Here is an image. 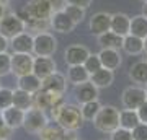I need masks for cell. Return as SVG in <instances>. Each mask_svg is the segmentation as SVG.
<instances>
[{
  "label": "cell",
  "instance_id": "obj_52",
  "mask_svg": "<svg viewBox=\"0 0 147 140\" xmlns=\"http://www.w3.org/2000/svg\"><path fill=\"white\" fill-rule=\"evenodd\" d=\"M0 140H2V139H0Z\"/></svg>",
  "mask_w": 147,
  "mask_h": 140
},
{
  "label": "cell",
  "instance_id": "obj_8",
  "mask_svg": "<svg viewBox=\"0 0 147 140\" xmlns=\"http://www.w3.org/2000/svg\"><path fill=\"white\" fill-rule=\"evenodd\" d=\"M64 103V94H54L47 93L44 90H39L38 93L33 94V106L41 111H53L54 108H57L59 104Z\"/></svg>",
  "mask_w": 147,
  "mask_h": 140
},
{
  "label": "cell",
  "instance_id": "obj_6",
  "mask_svg": "<svg viewBox=\"0 0 147 140\" xmlns=\"http://www.w3.org/2000/svg\"><path fill=\"white\" fill-rule=\"evenodd\" d=\"M47 122H49V117L46 116V113L33 106V108H30V109L25 111L21 127L26 130L28 134H36L38 135L39 130H41Z\"/></svg>",
  "mask_w": 147,
  "mask_h": 140
},
{
  "label": "cell",
  "instance_id": "obj_43",
  "mask_svg": "<svg viewBox=\"0 0 147 140\" xmlns=\"http://www.w3.org/2000/svg\"><path fill=\"white\" fill-rule=\"evenodd\" d=\"M141 15L147 18V2H142V13Z\"/></svg>",
  "mask_w": 147,
  "mask_h": 140
},
{
  "label": "cell",
  "instance_id": "obj_47",
  "mask_svg": "<svg viewBox=\"0 0 147 140\" xmlns=\"http://www.w3.org/2000/svg\"><path fill=\"white\" fill-rule=\"evenodd\" d=\"M3 125V121H2V114H0V127Z\"/></svg>",
  "mask_w": 147,
  "mask_h": 140
},
{
  "label": "cell",
  "instance_id": "obj_41",
  "mask_svg": "<svg viewBox=\"0 0 147 140\" xmlns=\"http://www.w3.org/2000/svg\"><path fill=\"white\" fill-rule=\"evenodd\" d=\"M8 47H10V39H7L5 36L0 34V54H2V52H7Z\"/></svg>",
  "mask_w": 147,
  "mask_h": 140
},
{
  "label": "cell",
  "instance_id": "obj_25",
  "mask_svg": "<svg viewBox=\"0 0 147 140\" xmlns=\"http://www.w3.org/2000/svg\"><path fill=\"white\" fill-rule=\"evenodd\" d=\"M11 106L21 109V111H26V109L33 108V94L23 91V90L16 88L11 93Z\"/></svg>",
  "mask_w": 147,
  "mask_h": 140
},
{
  "label": "cell",
  "instance_id": "obj_35",
  "mask_svg": "<svg viewBox=\"0 0 147 140\" xmlns=\"http://www.w3.org/2000/svg\"><path fill=\"white\" fill-rule=\"evenodd\" d=\"M131 135H132V140H147V124H139L131 130Z\"/></svg>",
  "mask_w": 147,
  "mask_h": 140
},
{
  "label": "cell",
  "instance_id": "obj_50",
  "mask_svg": "<svg viewBox=\"0 0 147 140\" xmlns=\"http://www.w3.org/2000/svg\"><path fill=\"white\" fill-rule=\"evenodd\" d=\"M0 86H2V85H0Z\"/></svg>",
  "mask_w": 147,
  "mask_h": 140
},
{
  "label": "cell",
  "instance_id": "obj_40",
  "mask_svg": "<svg viewBox=\"0 0 147 140\" xmlns=\"http://www.w3.org/2000/svg\"><path fill=\"white\" fill-rule=\"evenodd\" d=\"M11 132H13V129H10V127H7L5 124L0 127V139L2 140H8L10 139V135H11Z\"/></svg>",
  "mask_w": 147,
  "mask_h": 140
},
{
  "label": "cell",
  "instance_id": "obj_36",
  "mask_svg": "<svg viewBox=\"0 0 147 140\" xmlns=\"http://www.w3.org/2000/svg\"><path fill=\"white\" fill-rule=\"evenodd\" d=\"M110 135H111V139H110V140H132L131 130L123 129V127H118V129L113 130Z\"/></svg>",
  "mask_w": 147,
  "mask_h": 140
},
{
  "label": "cell",
  "instance_id": "obj_10",
  "mask_svg": "<svg viewBox=\"0 0 147 140\" xmlns=\"http://www.w3.org/2000/svg\"><path fill=\"white\" fill-rule=\"evenodd\" d=\"M41 90L54 94H64L67 90V78L61 72H54L44 80H41Z\"/></svg>",
  "mask_w": 147,
  "mask_h": 140
},
{
  "label": "cell",
  "instance_id": "obj_30",
  "mask_svg": "<svg viewBox=\"0 0 147 140\" xmlns=\"http://www.w3.org/2000/svg\"><path fill=\"white\" fill-rule=\"evenodd\" d=\"M101 104L98 99H95V101H88V103H84L80 104V113H82V117L84 121H93V117L96 116V113L100 111Z\"/></svg>",
  "mask_w": 147,
  "mask_h": 140
},
{
  "label": "cell",
  "instance_id": "obj_3",
  "mask_svg": "<svg viewBox=\"0 0 147 140\" xmlns=\"http://www.w3.org/2000/svg\"><path fill=\"white\" fill-rule=\"evenodd\" d=\"M57 51V39L49 31L36 33L33 36V56L36 57H53Z\"/></svg>",
  "mask_w": 147,
  "mask_h": 140
},
{
  "label": "cell",
  "instance_id": "obj_19",
  "mask_svg": "<svg viewBox=\"0 0 147 140\" xmlns=\"http://www.w3.org/2000/svg\"><path fill=\"white\" fill-rule=\"evenodd\" d=\"M129 23H131V16H127L126 13H113L110 23V31L124 38L129 34Z\"/></svg>",
  "mask_w": 147,
  "mask_h": 140
},
{
  "label": "cell",
  "instance_id": "obj_33",
  "mask_svg": "<svg viewBox=\"0 0 147 140\" xmlns=\"http://www.w3.org/2000/svg\"><path fill=\"white\" fill-rule=\"evenodd\" d=\"M11 93H13L11 88L0 86V111H3V109L11 106Z\"/></svg>",
  "mask_w": 147,
  "mask_h": 140
},
{
  "label": "cell",
  "instance_id": "obj_5",
  "mask_svg": "<svg viewBox=\"0 0 147 140\" xmlns=\"http://www.w3.org/2000/svg\"><path fill=\"white\" fill-rule=\"evenodd\" d=\"M26 31V21L20 18L18 13H5L0 18V34L5 36L7 39H11L13 36Z\"/></svg>",
  "mask_w": 147,
  "mask_h": 140
},
{
  "label": "cell",
  "instance_id": "obj_49",
  "mask_svg": "<svg viewBox=\"0 0 147 140\" xmlns=\"http://www.w3.org/2000/svg\"><path fill=\"white\" fill-rule=\"evenodd\" d=\"M141 2H147V0H141Z\"/></svg>",
  "mask_w": 147,
  "mask_h": 140
},
{
  "label": "cell",
  "instance_id": "obj_27",
  "mask_svg": "<svg viewBox=\"0 0 147 140\" xmlns=\"http://www.w3.org/2000/svg\"><path fill=\"white\" fill-rule=\"evenodd\" d=\"M129 34L136 38H144L147 36V18L142 15H136L131 18V23H129Z\"/></svg>",
  "mask_w": 147,
  "mask_h": 140
},
{
  "label": "cell",
  "instance_id": "obj_2",
  "mask_svg": "<svg viewBox=\"0 0 147 140\" xmlns=\"http://www.w3.org/2000/svg\"><path fill=\"white\" fill-rule=\"evenodd\" d=\"M93 127L103 134H111L119 127V109L111 104H101L100 111L93 117Z\"/></svg>",
  "mask_w": 147,
  "mask_h": 140
},
{
  "label": "cell",
  "instance_id": "obj_15",
  "mask_svg": "<svg viewBox=\"0 0 147 140\" xmlns=\"http://www.w3.org/2000/svg\"><path fill=\"white\" fill-rule=\"evenodd\" d=\"M10 47L13 54H33V34L23 31L10 39Z\"/></svg>",
  "mask_w": 147,
  "mask_h": 140
},
{
  "label": "cell",
  "instance_id": "obj_42",
  "mask_svg": "<svg viewBox=\"0 0 147 140\" xmlns=\"http://www.w3.org/2000/svg\"><path fill=\"white\" fill-rule=\"evenodd\" d=\"M49 2H51V5H53V10L54 11L62 10L64 7L67 5V3H65V0H49Z\"/></svg>",
  "mask_w": 147,
  "mask_h": 140
},
{
  "label": "cell",
  "instance_id": "obj_51",
  "mask_svg": "<svg viewBox=\"0 0 147 140\" xmlns=\"http://www.w3.org/2000/svg\"><path fill=\"white\" fill-rule=\"evenodd\" d=\"M77 140H79V139H77Z\"/></svg>",
  "mask_w": 147,
  "mask_h": 140
},
{
  "label": "cell",
  "instance_id": "obj_31",
  "mask_svg": "<svg viewBox=\"0 0 147 140\" xmlns=\"http://www.w3.org/2000/svg\"><path fill=\"white\" fill-rule=\"evenodd\" d=\"M62 11L65 13V15L70 18V21H72L74 25L77 26L80 25L82 21L85 20V10L84 8H80V7H75V5H65L62 8Z\"/></svg>",
  "mask_w": 147,
  "mask_h": 140
},
{
  "label": "cell",
  "instance_id": "obj_18",
  "mask_svg": "<svg viewBox=\"0 0 147 140\" xmlns=\"http://www.w3.org/2000/svg\"><path fill=\"white\" fill-rule=\"evenodd\" d=\"M0 114H2V121H3V124L7 127H10V129H18L21 127L23 124V116H25V111H21V109L15 108V106H10V108L3 109V111H0Z\"/></svg>",
  "mask_w": 147,
  "mask_h": 140
},
{
  "label": "cell",
  "instance_id": "obj_21",
  "mask_svg": "<svg viewBox=\"0 0 147 140\" xmlns=\"http://www.w3.org/2000/svg\"><path fill=\"white\" fill-rule=\"evenodd\" d=\"M88 82L93 85V86H96V88H108V86H111V83L115 82V72H111V70H106V68H98L96 72H93L92 75H90Z\"/></svg>",
  "mask_w": 147,
  "mask_h": 140
},
{
  "label": "cell",
  "instance_id": "obj_45",
  "mask_svg": "<svg viewBox=\"0 0 147 140\" xmlns=\"http://www.w3.org/2000/svg\"><path fill=\"white\" fill-rule=\"evenodd\" d=\"M142 42H144V52L147 54V36L144 38V39H142Z\"/></svg>",
  "mask_w": 147,
  "mask_h": 140
},
{
  "label": "cell",
  "instance_id": "obj_11",
  "mask_svg": "<svg viewBox=\"0 0 147 140\" xmlns=\"http://www.w3.org/2000/svg\"><path fill=\"white\" fill-rule=\"evenodd\" d=\"M57 72V64L53 57H36L33 59V70L31 73L36 75L39 80H44L51 73Z\"/></svg>",
  "mask_w": 147,
  "mask_h": 140
},
{
  "label": "cell",
  "instance_id": "obj_1",
  "mask_svg": "<svg viewBox=\"0 0 147 140\" xmlns=\"http://www.w3.org/2000/svg\"><path fill=\"white\" fill-rule=\"evenodd\" d=\"M51 114H53V121L61 125L64 130H79L85 122L80 113V106L70 103L59 104L57 108L51 111Z\"/></svg>",
  "mask_w": 147,
  "mask_h": 140
},
{
  "label": "cell",
  "instance_id": "obj_48",
  "mask_svg": "<svg viewBox=\"0 0 147 140\" xmlns=\"http://www.w3.org/2000/svg\"><path fill=\"white\" fill-rule=\"evenodd\" d=\"M144 88H146V93H147V85H146V86H144Z\"/></svg>",
  "mask_w": 147,
  "mask_h": 140
},
{
  "label": "cell",
  "instance_id": "obj_16",
  "mask_svg": "<svg viewBox=\"0 0 147 140\" xmlns=\"http://www.w3.org/2000/svg\"><path fill=\"white\" fill-rule=\"evenodd\" d=\"M98 57H100L101 67L106 68V70H111V72H115L116 68H119L121 62H123V57H121L119 51H116V49H101L98 52Z\"/></svg>",
  "mask_w": 147,
  "mask_h": 140
},
{
  "label": "cell",
  "instance_id": "obj_46",
  "mask_svg": "<svg viewBox=\"0 0 147 140\" xmlns=\"http://www.w3.org/2000/svg\"><path fill=\"white\" fill-rule=\"evenodd\" d=\"M8 2L10 0H0V3H3V5H8Z\"/></svg>",
  "mask_w": 147,
  "mask_h": 140
},
{
  "label": "cell",
  "instance_id": "obj_37",
  "mask_svg": "<svg viewBox=\"0 0 147 140\" xmlns=\"http://www.w3.org/2000/svg\"><path fill=\"white\" fill-rule=\"evenodd\" d=\"M26 28H33L38 33L47 31L49 29V20H41V21H26Z\"/></svg>",
  "mask_w": 147,
  "mask_h": 140
},
{
  "label": "cell",
  "instance_id": "obj_29",
  "mask_svg": "<svg viewBox=\"0 0 147 140\" xmlns=\"http://www.w3.org/2000/svg\"><path fill=\"white\" fill-rule=\"evenodd\" d=\"M139 122L141 121H139L137 111H134V109H121L119 111V127L132 130Z\"/></svg>",
  "mask_w": 147,
  "mask_h": 140
},
{
  "label": "cell",
  "instance_id": "obj_39",
  "mask_svg": "<svg viewBox=\"0 0 147 140\" xmlns=\"http://www.w3.org/2000/svg\"><path fill=\"white\" fill-rule=\"evenodd\" d=\"M92 2H93V0H65V3H67V5L80 7V8H84V10H87V8L92 5Z\"/></svg>",
  "mask_w": 147,
  "mask_h": 140
},
{
  "label": "cell",
  "instance_id": "obj_22",
  "mask_svg": "<svg viewBox=\"0 0 147 140\" xmlns=\"http://www.w3.org/2000/svg\"><path fill=\"white\" fill-rule=\"evenodd\" d=\"M121 49L126 52L127 56H141V54H144V42H142L141 38L127 34V36L123 38Z\"/></svg>",
  "mask_w": 147,
  "mask_h": 140
},
{
  "label": "cell",
  "instance_id": "obj_38",
  "mask_svg": "<svg viewBox=\"0 0 147 140\" xmlns=\"http://www.w3.org/2000/svg\"><path fill=\"white\" fill-rule=\"evenodd\" d=\"M136 111H137V116H139V121H141L142 124H147V99L136 109Z\"/></svg>",
  "mask_w": 147,
  "mask_h": 140
},
{
  "label": "cell",
  "instance_id": "obj_28",
  "mask_svg": "<svg viewBox=\"0 0 147 140\" xmlns=\"http://www.w3.org/2000/svg\"><path fill=\"white\" fill-rule=\"evenodd\" d=\"M90 73L84 68V65H72L67 68V82L72 85H80V83L88 82Z\"/></svg>",
  "mask_w": 147,
  "mask_h": 140
},
{
  "label": "cell",
  "instance_id": "obj_44",
  "mask_svg": "<svg viewBox=\"0 0 147 140\" xmlns=\"http://www.w3.org/2000/svg\"><path fill=\"white\" fill-rule=\"evenodd\" d=\"M5 13H7V5L0 3V18H2V16L5 15Z\"/></svg>",
  "mask_w": 147,
  "mask_h": 140
},
{
  "label": "cell",
  "instance_id": "obj_14",
  "mask_svg": "<svg viewBox=\"0 0 147 140\" xmlns=\"http://www.w3.org/2000/svg\"><path fill=\"white\" fill-rule=\"evenodd\" d=\"M88 54H90V51L85 46H82V44H72L64 52V60H65V64H67L69 67H72V65H82L85 62V59L88 57Z\"/></svg>",
  "mask_w": 147,
  "mask_h": 140
},
{
  "label": "cell",
  "instance_id": "obj_24",
  "mask_svg": "<svg viewBox=\"0 0 147 140\" xmlns=\"http://www.w3.org/2000/svg\"><path fill=\"white\" fill-rule=\"evenodd\" d=\"M18 88L26 91L30 94H34L41 90V80L33 75V73H28V75H23V77H18Z\"/></svg>",
  "mask_w": 147,
  "mask_h": 140
},
{
  "label": "cell",
  "instance_id": "obj_12",
  "mask_svg": "<svg viewBox=\"0 0 147 140\" xmlns=\"http://www.w3.org/2000/svg\"><path fill=\"white\" fill-rule=\"evenodd\" d=\"M110 23H111V13L108 11H98L92 15V18L88 20V31L93 36H100L103 33L110 31Z\"/></svg>",
  "mask_w": 147,
  "mask_h": 140
},
{
  "label": "cell",
  "instance_id": "obj_23",
  "mask_svg": "<svg viewBox=\"0 0 147 140\" xmlns=\"http://www.w3.org/2000/svg\"><path fill=\"white\" fill-rule=\"evenodd\" d=\"M64 132L65 130L61 127L59 124H56V122H47L44 127H42L41 130H39V140H62V137H64Z\"/></svg>",
  "mask_w": 147,
  "mask_h": 140
},
{
  "label": "cell",
  "instance_id": "obj_4",
  "mask_svg": "<svg viewBox=\"0 0 147 140\" xmlns=\"http://www.w3.org/2000/svg\"><path fill=\"white\" fill-rule=\"evenodd\" d=\"M54 13L49 0H30L25 7V21H41L49 20Z\"/></svg>",
  "mask_w": 147,
  "mask_h": 140
},
{
  "label": "cell",
  "instance_id": "obj_26",
  "mask_svg": "<svg viewBox=\"0 0 147 140\" xmlns=\"http://www.w3.org/2000/svg\"><path fill=\"white\" fill-rule=\"evenodd\" d=\"M98 44L101 46V49H116V51H119L121 44H123V38L118 36L113 31H106L98 36Z\"/></svg>",
  "mask_w": 147,
  "mask_h": 140
},
{
  "label": "cell",
  "instance_id": "obj_9",
  "mask_svg": "<svg viewBox=\"0 0 147 140\" xmlns=\"http://www.w3.org/2000/svg\"><path fill=\"white\" fill-rule=\"evenodd\" d=\"M33 54H11L10 60V73H13L16 78L31 73L33 70Z\"/></svg>",
  "mask_w": 147,
  "mask_h": 140
},
{
  "label": "cell",
  "instance_id": "obj_20",
  "mask_svg": "<svg viewBox=\"0 0 147 140\" xmlns=\"http://www.w3.org/2000/svg\"><path fill=\"white\" fill-rule=\"evenodd\" d=\"M129 78L132 83H136L139 86H146L147 85V60H137L129 67L127 72Z\"/></svg>",
  "mask_w": 147,
  "mask_h": 140
},
{
  "label": "cell",
  "instance_id": "obj_13",
  "mask_svg": "<svg viewBox=\"0 0 147 140\" xmlns=\"http://www.w3.org/2000/svg\"><path fill=\"white\" fill-rule=\"evenodd\" d=\"M49 28L54 29L56 33H61V34H69V33L74 31L75 25L70 21V18L62 10H59V11H54L53 15H51V18H49Z\"/></svg>",
  "mask_w": 147,
  "mask_h": 140
},
{
  "label": "cell",
  "instance_id": "obj_32",
  "mask_svg": "<svg viewBox=\"0 0 147 140\" xmlns=\"http://www.w3.org/2000/svg\"><path fill=\"white\" fill-rule=\"evenodd\" d=\"M82 65H84V68L90 73V75H92L93 72H96L98 68H101V64H100V57H98V54H92V52H90L88 57L85 59V62L82 64Z\"/></svg>",
  "mask_w": 147,
  "mask_h": 140
},
{
  "label": "cell",
  "instance_id": "obj_34",
  "mask_svg": "<svg viewBox=\"0 0 147 140\" xmlns=\"http://www.w3.org/2000/svg\"><path fill=\"white\" fill-rule=\"evenodd\" d=\"M10 60H11V54H8V52L0 54V77H5V75L10 73Z\"/></svg>",
  "mask_w": 147,
  "mask_h": 140
},
{
  "label": "cell",
  "instance_id": "obj_7",
  "mask_svg": "<svg viewBox=\"0 0 147 140\" xmlns=\"http://www.w3.org/2000/svg\"><path fill=\"white\" fill-rule=\"evenodd\" d=\"M146 99H147L146 88L139 86V85L127 86V88H124V91L121 94V104H123L124 109H134L136 111Z\"/></svg>",
  "mask_w": 147,
  "mask_h": 140
},
{
  "label": "cell",
  "instance_id": "obj_17",
  "mask_svg": "<svg viewBox=\"0 0 147 140\" xmlns=\"http://www.w3.org/2000/svg\"><path fill=\"white\" fill-rule=\"evenodd\" d=\"M74 94H75L77 103L84 104V103H88V101L98 99V88L93 86L90 82H85V83H80V85H75Z\"/></svg>",
  "mask_w": 147,
  "mask_h": 140
}]
</instances>
